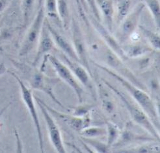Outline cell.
I'll use <instances>...</instances> for the list:
<instances>
[{"instance_id":"6da1fadb","label":"cell","mask_w":160,"mask_h":153,"mask_svg":"<svg viewBox=\"0 0 160 153\" xmlns=\"http://www.w3.org/2000/svg\"><path fill=\"white\" fill-rule=\"evenodd\" d=\"M94 65L97 66L100 69L105 71L107 73L110 74L112 77L116 79L119 83H121L126 89L130 92L134 99L138 103L139 106H141V107L145 111V113L148 115L151 119L152 121L158 120L157 112L155 108L153 101L152 100L150 97L147 93H146L142 90L139 89V88H138L135 85L133 84L132 83L129 82L128 80H127L122 77L115 73L114 71H111V69H109L102 66H100L98 64H95Z\"/></svg>"},{"instance_id":"7a4b0ae2","label":"cell","mask_w":160,"mask_h":153,"mask_svg":"<svg viewBox=\"0 0 160 153\" xmlns=\"http://www.w3.org/2000/svg\"><path fill=\"white\" fill-rule=\"evenodd\" d=\"M45 13L44 5L38 8V12L22 42L20 51V56L27 55L37 45L45 19Z\"/></svg>"},{"instance_id":"3957f363","label":"cell","mask_w":160,"mask_h":153,"mask_svg":"<svg viewBox=\"0 0 160 153\" xmlns=\"http://www.w3.org/2000/svg\"><path fill=\"white\" fill-rule=\"evenodd\" d=\"M105 83L122 101L128 110L129 113L134 122L139 124L144 128H145L152 135L159 140V134L156 131L153 123L151 122V121L148 117V115L145 112L142 111V110L139 108L136 104L132 103L128 99L126 98V97L122 93H121L118 90L116 89L113 86H112L111 84L106 81H105Z\"/></svg>"},{"instance_id":"277c9868","label":"cell","mask_w":160,"mask_h":153,"mask_svg":"<svg viewBox=\"0 0 160 153\" xmlns=\"http://www.w3.org/2000/svg\"><path fill=\"white\" fill-rule=\"evenodd\" d=\"M23 69L27 71L26 74L28 77V79L32 87L35 89L44 92L46 94L50 95L53 101L63 107L61 103L56 98L53 92V87L58 82V79H50L45 76L42 71H38L29 67L24 66Z\"/></svg>"},{"instance_id":"5b68a950","label":"cell","mask_w":160,"mask_h":153,"mask_svg":"<svg viewBox=\"0 0 160 153\" xmlns=\"http://www.w3.org/2000/svg\"><path fill=\"white\" fill-rule=\"evenodd\" d=\"M11 74L16 79V80H17V82L18 83V84L20 85L22 99L23 100V102L25 103L28 109L29 110V112L31 114L32 119H33V122H34V124H35V126L36 128V131L37 132L40 148H41V152H44V142H43L42 134L41 125H40L39 119H38L37 110H36V108L35 106L33 97V94H32V92L25 85V84L23 83L22 80L19 78V77L17 74H15L14 73H12V72H11Z\"/></svg>"},{"instance_id":"8992f818","label":"cell","mask_w":160,"mask_h":153,"mask_svg":"<svg viewBox=\"0 0 160 153\" xmlns=\"http://www.w3.org/2000/svg\"><path fill=\"white\" fill-rule=\"evenodd\" d=\"M44 58L51 62L52 65L57 72L60 79L65 81L70 86L73 88L77 95L79 101L82 103L83 101V89L70 69L65 65H64V64L53 55L49 54L45 55Z\"/></svg>"},{"instance_id":"52a82bcc","label":"cell","mask_w":160,"mask_h":153,"mask_svg":"<svg viewBox=\"0 0 160 153\" xmlns=\"http://www.w3.org/2000/svg\"><path fill=\"white\" fill-rule=\"evenodd\" d=\"M145 7V5L142 2L138 3L119 24L120 28L117 36L120 42H125L134 33Z\"/></svg>"},{"instance_id":"ba28073f","label":"cell","mask_w":160,"mask_h":153,"mask_svg":"<svg viewBox=\"0 0 160 153\" xmlns=\"http://www.w3.org/2000/svg\"><path fill=\"white\" fill-rule=\"evenodd\" d=\"M35 99L38 104L40 109H41L43 116L44 117V119L46 121L47 128L48 131L50 138L53 146L58 152H66L65 147H64L63 146L61 132L57 124L55 123V121L53 120L48 111L47 108L44 106V102L42 101V100L38 99L37 97H35Z\"/></svg>"},{"instance_id":"9c48e42d","label":"cell","mask_w":160,"mask_h":153,"mask_svg":"<svg viewBox=\"0 0 160 153\" xmlns=\"http://www.w3.org/2000/svg\"><path fill=\"white\" fill-rule=\"evenodd\" d=\"M44 23L50 32L53 42L57 44L59 46V47L61 48V50L64 53H65L66 55H67L70 58L75 60L77 62H79V58L76 53L74 47L70 44L67 39L65 37H64L60 33H59V31L58 30H56L55 27H53V26L51 25V23H50V22L46 18H45L44 19Z\"/></svg>"},{"instance_id":"30bf717a","label":"cell","mask_w":160,"mask_h":153,"mask_svg":"<svg viewBox=\"0 0 160 153\" xmlns=\"http://www.w3.org/2000/svg\"><path fill=\"white\" fill-rule=\"evenodd\" d=\"M72 38L74 44V48L79 58V62L83 64L91 74L89 64H88V60L87 59L85 44L83 36L78 23L74 20H72Z\"/></svg>"},{"instance_id":"8fae6325","label":"cell","mask_w":160,"mask_h":153,"mask_svg":"<svg viewBox=\"0 0 160 153\" xmlns=\"http://www.w3.org/2000/svg\"><path fill=\"white\" fill-rule=\"evenodd\" d=\"M53 44L54 42L53 38L44 22L41 35H40V38L37 44L38 50L37 55L33 62V66H36L39 60L52 49L53 47Z\"/></svg>"},{"instance_id":"7c38bea8","label":"cell","mask_w":160,"mask_h":153,"mask_svg":"<svg viewBox=\"0 0 160 153\" xmlns=\"http://www.w3.org/2000/svg\"><path fill=\"white\" fill-rule=\"evenodd\" d=\"M100 12L103 15V19L106 23V26L109 31L113 29L114 20V5L112 0H96Z\"/></svg>"},{"instance_id":"4fadbf2b","label":"cell","mask_w":160,"mask_h":153,"mask_svg":"<svg viewBox=\"0 0 160 153\" xmlns=\"http://www.w3.org/2000/svg\"><path fill=\"white\" fill-rule=\"evenodd\" d=\"M62 59L68 64L70 69L73 71L74 74L80 80V82L87 88L91 89L92 86L91 83L90 77L89 76V74H87V71L82 66L79 65L78 64L70 60L69 58L67 57L66 55H63Z\"/></svg>"},{"instance_id":"5bb4252c","label":"cell","mask_w":160,"mask_h":153,"mask_svg":"<svg viewBox=\"0 0 160 153\" xmlns=\"http://www.w3.org/2000/svg\"><path fill=\"white\" fill-rule=\"evenodd\" d=\"M59 18L64 28L68 29L70 23V7L68 0H56Z\"/></svg>"},{"instance_id":"9a60e30c","label":"cell","mask_w":160,"mask_h":153,"mask_svg":"<svg viewBox=\"0 0 160 153\" xmlns=\"http://www.w3.org/2000/svg\"><path fill=\"white\" fill-rule=\"evenodd\" d=\"M92 22L94 23L96 28H97L98 29V31H99V33L103 37V38L106 39V42L109 44V45L112 48H113V50L115 52L118 53L120 55L124 56V54L122 50V48L119 46V45L115 41V39L109 35V33H108L106 29L103 27L102 25H100V23H99V21H98L97 19L96 20L94 19V20H92Z\"/></svg>"},{"instance_id":"2e32d148","label":"cell","mask_w":160,"mask_h":153,"mask_svg":"<svg viewBox=\"0 0 160 153\" xmlns=\"http://www.w3.org/2000/svg\"><path fill=\"white\" fill-rule=\"evenodd\" d=\"M132 6V0H117L116 23H117L118 25H119L126 16L130 12Z\"/></svg>"},{"instance_id":"e0dca14e","label":"cell","mask_w":160,"mask_h":153,"mask_svg":"<svg viewBox=\"0 0 160 153\" xmlns=\"http://www.w3.org/2000/svg\"><path fill=\"white\" fill-rule=\"evenodd\" d=\"M35 2L36 0H22L21 9L25 26L28 25L30 21L32 13L34 10Z\"/></svg>"},{"instance_id":"ac0fdd59","label":"cell","mask_w":160,"mask_h":153,"mask_svg":"<svg viewBox=\"0 0 160 153\" xmlns=\"http://www.w3.org/2000/svg\"><path fill=\"white\" fill-rule=\"evenodd\" d=\"M142 3L147 5L152 14L156 27L159 28L160 22V6L158 0H142Z\"/></svg>"},{"instance_id":"d6986e66","label":"cell","mask_w":160,"mask_h":153,"mask_svg":"<svg viewBox=\"0 0 160 153\" xmlns=\"http://www.w3.org/2000/svg\"><path fill=\"white\" fill-rule=\"evenodd\" d=\"M139 27L140 28L143 35H145V36L147 38L148 42L152 45V46L154 49L159 50L160 47V44H159L160 39H159V35L153 33L152 31H151L150 30L147 29L144 26H139Z\"/></svg>"},{"instance_id":"ffe728a7","label":"cell","mask_w":160,"mask_h":153,"mask_svg":"<svg viewBox=\"0 0 160 153\" xmlns=\"http://www.w3.org/2000/svg\"><path fill=\"white\" fill-rule=\"evenodd\" d=\"M107 131L105 128L100 127H87L82 131V134L85 136L84 138H94L96 136L105 135Z\"/></svg>"},{"instance_id":"44dd1931","label":"cell","mask_w":160,"mask_h":153,"mask_svg":"<svg viewBox=\"0 0 160 153\" xmlns=\"http://www.w3.org/2000/svg\"><path fill=\"white\" fill-rule=\"evenodd\" d=\"M44 7L45 12L50 17L55 18H59L56 0H44Z\"/></svg>"},{"instance_id":"7402d4cb","label":"cell","mask_w":160,"mask_h":153,"mask_svg":"<svg viewBox=\"0 0 160 153\" xmlns=\"http://www.w3.org/2000/svg\"><path fill=\"white\" fill-rule=\"evenodd\" d=\"M152 50L148 47H142L139 45H135L129 48L128 51V55L130 57H137V56L141 55L143 53H145L146 52L150 51Z\"/></svg>"},{"instance_id":"603a6c76","label":"cell","mask_w":160,"mask_h":153,"mask_svg":"<svg viewBox=\"0 0 160 153\" xmlns=\"http://www.w3.org/2000/svg\"><path fill=\"white\" fill-rule=\"evenodd\" d=\"M87 5L90 8L91 12H92L94 17L95 19H97L98 21H100V14L97 7L96 0H85Z\"/></svg>"},{"instance_id":"cb8c5ba5","label":"cell","mask_w":160,"mask_h":153,"mask_svg":"<svg viewBox=\"0 0 160 153\" xmlns=\"http://www.w3.org/2000/svg\"><path fill=\"white\" fill-rule=\"evenodd\" d=\"M108 133H109L108 146V147H109L116 140L117 137L118 136V131H117V128L113 125L108 124Z\"/></svg>"},{"instance_id":"d4e9b609","label":"cell","mask_w":160,"mask_h":153,"mask_svg":"<svg viewBox=\"0 0 160 153\" xmlns=\"http://www.w3.org/2000/svg\"><path fill=\"white\" fill-rule=\"evenodd\" d=\"M11 0H0V14H2L9 5Z\"/></svg>"},{"instance_id":"484cf974","label":"cell","mask_w":160,"mask_h":153,"mask_svg":"<svg viewBox=\"0 0 160 153\" xmlns=\"http://www.w3.org/2000/svg\"><path fill=\"white\" fill-rule=\"evenodd\" d=\"M7 70V68L5 66V64L3 63L0 64V77L3 75Z\"/></svg>"},{"instance_id":"4316f807","label":"cell","mask_w":160,"mask_h":153,"mask_svg":"<svg viewBox=\"0 0 160 153\" xmlns=\"http://www.w3.org/2000/svg\"><path fill=\"white\" fill-rule=\"evenodd\" d=\"M44 0H37L38 9L39 7H41V6L44 5Z\"/></svg>"},{"instance_id":"83f0119b","label":"cell","mask_w":160,"mask_h":153,"mask_svg":"<svg viewBox=\"0 0 160 153\" xmlns=\"http://www.w3.org/2000/svg\"><path fill=\"white\" fill-rule=\"evenodd\" d=\"M79 1L82 3V5H87V3H86L85 0H79Z\"/></svg>"},{"instance_id":"f1b7e54d","label":"cell","mask_w":160,"mask_h":153,"mask_svg":"<svg viewBox=\"0 0 160 153\" xmlns=\"http://www.w3.org/2000/svg\"><path fill=\"white\" fill-rule=\"evenodd\" d=\"M1 17H2V14H0V18H1Z\"/></svg>"}]
</instances>
